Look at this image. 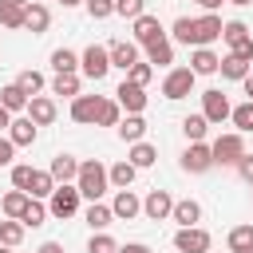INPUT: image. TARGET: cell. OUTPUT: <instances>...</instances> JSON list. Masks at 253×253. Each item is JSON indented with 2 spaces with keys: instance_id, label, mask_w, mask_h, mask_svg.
Returning <instances> with one entry per match:
<instances>
[{
  "instance_id": "cell-54",
  "label": "cell",
  "mask_w": 253,
  "mask_h": 253,
  "mask_svg": "<svg viewBox=\"0 0 253 253\" xmlns=\"http://www.w3.org/2000/svg\"><path fill=\"white\" fill-rule=\"evenodd\" d=\"M241 87H245V95H249V99H253V71H249V75H245V79H241Z\"/></svg>"
},
{
  "instance_id": "cell-10",
  "label": "cell",
  "mask_w": 253,
  "mask_h": 253,
  "mask_svg": "<svg viewBox=\"0 0 253 253\" xmlns=\"http://www.w3.org/2000/svg\"><path fill=\"white\" fill-rule=\"evenodd\" d=\"M99 107H103L99 95H75V99H71V123H79V126H95Z\"/></svg>"
},
{
  "instance_id": "cell-24",
  "label": "cell",
  "mask_w": 253,
  "mask_h": 253,
  "mask_svg": "<svg viewBox=\"0 0 253 253\" xmlns=\"http://www.w3.org/2000/svg\"><path fill=\"white\" fill-rule=\"evenodd\" d=\"M107 174H111V186L115 190H126L134 178H138V166L130 162V158H123V162H115V166H107Z\"/></svg>"
},
{
  "instance_id": "cell-50",
  "label": "cell",
  "mask_w": 253,
  "mask_h": 253,
  "mask_svg": "<svg viewBox=\"0 0 253 253\" xmlns=\"http://www.w3.org/2000/svg\"><path fill=\"white\" fill-rule=\"evenodd\" d=\"M119 253H150V245H142V241H126V245H119Z\"/></svg>"
},
{
  "instance_id": "cell-5",
  "label": "cell",
  "mask_w": 253,
  "mask_h": 253,
  "mask_svg": "<svg viewBox=\"0 0 253 253\" xmlns=\"http://www.w3.org/2000/svg\"><path fill=\"white\" fill-rule=\"evenodd\" d=\"M79 71L87 75V79H107V71H111V51L103 47V43H91V47H83V55H79Z\"/></svg>"
},
{
  "instance_id": "cell-20",
  "label": "cell",
  "mask_w": 253,
  "mask_h": 253,
  "mask_svg": "<svg viewBox=\"0 0 253 253\" xmlns=\"http://www.w3.org/2000/svg\"><path fill=\"white\" fill-rule=\"evenodd\" d=\"M47 170H51L55 182H75V178H79V158H75V154H55Z\"/></svg>"
},
{
  "instance_id": "cell-43",
  "label": "cell",
  "mask_w": 253,
  "mask_h": 253,
  "mask_svg": "<svg viewBox=\"0 0 253 253\" xmlns=\"http://www.w3.org/2000/svg\"><path fill=\"white\" fill-rule=\"evenodd\" d=\"M245 36H253L249 24H241V20H225V28H221V40H225V43H237V40H245Z\"/></svg>"
},
{
  "instance_id": "cell-39",
  "label": "cell",
  "mask_w": 253,
  "mask_h": 253,
  "mask_svg": "<svg viewBox=\"0 0 253 253\" xmlns=\"http://www.w3.org/2000/svg\"><path fill=\"white\" fill-rule=\"evenodd\" d=\"M229 119H233V126H237L241 134H253V99H245L241 107H233Z\"/></svg>"
},
{
  "instance_id": "cell-9",
  "label": "cell",
  "mask_w": 253,
  "mask_h": 253,
  "mask_svg": "<svg viewBox=\"0 0 253 253\" xmlns=\"http://www.w3.org/2000/svg\"><path fill=\"white\" fill-rule=\"evenodd\" d=\"M115 99H119V107H123L126 115H142V111H146V87H138V83H130V79L119 83Z\"/></svg>"
},
{
  "instance_id": "cell-48",
  "label": "cell",
  "mask_w": 253,
  "mask_h": 253,
  "mask_svg": "<svg viewBox=\"0 0 253 253\" xmlns=\"http://www.w3.org/2000/svg\"><path fill=\"white\" fill-rule=\"evenodd\" d=\"M12 158H16V142L8 134H0V166H12Z\"/></svg>"
},
{
  "instance_id": "cell-30",
  "label": "cell",
  "mask_w": 253,
  "mask_h": 253,
  "mask_svg": "<svg viewBox=\"0 0 253 253\" xmlns=\"http://www.w3.org/2000/svg\"><path fill=\"white\" fill-rule=\"evenodd\" d=\"M51 95H63V99L83 95V91H79V71H59V75L51 79Z\"/></svg>"
},
{
  "instance_id": "cell-18",
  "label": "cell",
  "mask_w": 253,
  "mask_h": 253,
  "mask_svg": "<svg viewBox=\"0 0 253 253\" xmlns=\"http://www.w3.org/2000/svg\"><path fill=\"white\" fill-rule=\"evenodd\" d=\"M190 67H194V75H217V67H221V55H217V51H210V47H194V55H190Z\"/></svg>"
},
{
  "instance_id": "cell-14",
  "label": "cell",
  "mask_w": 253,
  "mask_h": 253,
  "mask_svg": "<svg viewBox=\"0 0 253 253\" xmlns=\"http://www.w3.org/2000/svg\"><path fill=\"white\" fill-rule=\"evenodd\" d=\"M111 210H115V221H134V217L142 213V198H138V194L126 186V190H119V194H115Z\"/></svg>"
},
{
  "instance_id": "cell-51",
  "label": "cell",
  "mask_w": 253,
  "mask_h": 253,
  "mask_svg": "<svg viewBox=\"0 0 253 253\" xmlns=\"http://www.w3.org/2000/svg\"><path fill=\"white\" fill-rule=\"evenodd\" d=\"M8 126H12V111L0 103V134H8Z\"/></svg>"
},
{
  "instance_id": "cell-29",
  "label": "cell",
  "mask_w": 253,
  "mask_h": 253,
  "mask_svg": "<svg viewBox=\"0 0 253 253\" xmlns=\"http://www.w3.org/2000/svg\"><path fill=\"white\" fill-rule=\"evenodd\" d=\"M217 71H221V79L241 83V79L249 75V59H241V55H233V51H229V55H221V67H217Z\"/></svg>"
},
{
  "instance_id": "cell-7",
  "label": "cell",
  "mask_w": 253,
  "mask_h": 253,
  "mask_svg": "<svg viewBox=\"0 0 253 253\" xmlns=\"http://www.w3.org/2000/svg\"><path fill=\"white\" fill-rule=\"evenodd\" d=\"M221 28H225V20H221L217 12H206V16H198V20H194L190 47H210L213 40H221Z\"/></svg>"
},
{
  "instance_id": "cell-42",
  "label": "cell",
  "mask_w": 253,
  "mask_h": 253,
  "mask_svg": "<svg viewBox=\"0 0 253 253\" xmlns=\"http://www.w3.org/2000/svg\"><path fill=\"white\" fill-rule=\"evenodd\" d=\"M146 12V0H115V16H123V20H138Z\"/></svg>"
},
{
  "instance_id": "cell-37",
  "label": "cell",
  "mask_w": 253,
  "mask_h": 253,
  "mask_svg": "<svg viewBox=\"0 0 253 253\" xmlns=\"http://www.w3.org/2000/svg\"><path fill=\"white\" fill-rule=\"evenodd\" d=\"M51 67H55V75H59V71H79V55H75L71 47H55V51H51Z\"/></svg>"
},
{
  "instance_id": "cell-44",
  "label": "cell",
  "mask_w": 253,
  "mask_h": 253,
  "mask_svg": "<svg viewBox=\"0 0 253 253\" xmlns=\"http://www.w3.org/2000/svg\"><path fill=\"white\" fill-rule=\"evenodd\" d=\"M83 8H87L91 20H107V16H115V0H83Z\"/></svg>"
},
{
  "instance_id": "cell-16",
  "label": "cell",
  "mask_w": 253,
  "mask_h": 253,
  "mask_svg": "<svg viewBox=\"0 0 253 253\" xmlns=\"http://www.w3.org/2000/svg\"><path fill=\"white\" fill-rule=\"evenodd\" d=\"M55 99H47V95H32V103H28V119L36 123V126H51L55 123Z\"/></svg>"
},
{
  "instance_id": "cell-6",
  "label": "cell",
  "mask_w": 253,
  "mask_h": 253,
  "mask_svg": "<svg viewBox=\"0 0 253 253\" xmlns=\"http://www.w3.org/2000/svg\"><path fill=\"white\" fill-rule=\"evenodd\" d=\"M210 245H213V237L202 225H178V233H174V249L178 253H210Z\"/></svg>"
},
{
  "instance_id": "cell-55",
  "label": "cell",
  "mask_w": 253,
  "mask_h": 253,
  "mask_svg": "<svg viewBox=\"0 0 253 253\" xmlns=\"http://www.w3.org/2000/svg\"><path fill=\"white\" fill-rule=\"evenodd\" d=\"M225 4H237V8H245V4H253V0H225Z\"/></svg>"
},
{
  "instance_id": "cell-47",
  "label": "cell",
  "mask_w": 253,
  "mask_h": 253,
  "mask_svg": "<svg viewBox=\"0 0 253 253\" xmlns=\"http://www.w3.org/2000/svg\"><path fill=\"white\" fill-rule=\"evenodd\" d=\"M32 170H36V166H28V162H12V186H16V190H28Z\"/></svg>"
},
{
  "instance_id": "cell-56",
  "label": "cell",
  "mask_w": 253,
  "mask_h": 253,
  "mask_svg": "<svg viewBox=\"0 0 253 253\" xmlns=\"http://www.w3.org/2000/svg\"><path fill=\"white\" fill-rule=\"evenodd\" d=\"M59 4H63V8H75V4H83V0H59Z\"/></svg>"
},
{
  "instance_id": "cell-46",
  "label": "cell",
  "mask_w": 253,
  "mask_h": 253,
  "mask_svg": "<svg viewBox=\"0 0 253 253\" xmlns=\"http://www.w3.org/2000/svg\"><path fill=\"white\" fill-rule=\"evenodd\" d=\"M126 79H130V83H138V87H146V83L154 79V63H142V59H138V63L126 71Z\"/></svg>"
},
{
  "instance_id": "cell-4",
  "label": "cell",
  "mask_w": 253,
  "mask_h": 253,
  "mask_svg": "<svg viewBox=\"0 0 253 253\" xmlns=\"http://www.w3.org/2000/svg\"><path fill=\"white\" fill-rule=\"evenodd\" d=\"M194 83H198L194 67H170V71H166V79H162V95H166L170 103H178V99L194 95Z\"/></svg>"
},
{
  "instance_id": "cell-25",
  "label": "cell",
  "mask_w": 253,
  "mask_h": 253,
  "mask_svg": "<svg viewBox=\"0 0 253 253\" xmlns=\"http://www.w3.org/2000/svg\"><path fill=\"white\" fill-rule=\"evenodd\" d=\"M28 202H32V194H28V190H16V186H12V190L4 194V202H0V213H4V217H20V213L28 210Z\"/></svg>"
},
{
  "instance_id": "cell-41",
  "label": "cell",
  "mask_w": 253,
  "mask_h": 253,
  "mask_svg": "<svg viewBox=\"0 0 253 253\" xmlns=\"http://www.w3.org/2000/svg\"><path fill=\"white\" fill-rule=\"evenodd\" d=\"M16 83H20V87H24L28 95H40V91H43V75H40L36 67H28V71H20V75H16Z\"/></svg>"
},
{
  "instance_id": "cell-31",
  "label": "cell",
  "mask_w": 253,
  "mask_h": 253,
  "mask_svg": "<svg viewBox=\"0 0 253 253\" xmlns=\"http://www.w3.org/2000/svg\"><path fill=\"white\" fill-rule=\"evenodd\" d=\"M178 225H198L202 221V206L194 202V198H182V202H174V213H170Z\"/></svg>"
},
{
  "instance_id": "cell-38",
  "label": "cell",
  "mask_w": 253,
  "mask_h": 253,
  "mask_svg": "<svg viewBox=\"0 0 253 253\" xmlns=\"http://www.w3.org/2000/svg\"><path fill=\"white\" fill-rule=\"evenodd\" d=\"M119 119H123V107H119V99H103L95 126H119Z\"/></svg>"
},
{
  "instance_id": "cell-12",
  "label": "cell",
  "mask_w": 253,
  "mask_h": 253,
  "mask_svg": "<svg viewBox=\"0 0 253 253\" xmlns=\"http://www.w3.org/2000/svg\"><path fill=\"white\" fill-rule=\"evenodd\" d=\"M142 213H146L150 221H166V217L174 213V198H170V190H150V194L142 198Z\"/></svg>"
},
{
  "instance_id": "cell-26",
  "label": "cell",
  "mask_w": 253,
  "mask_h": 253,
  "mask_svg": "<svg viewBox=\"0 0 253 253\" xmlns=\"http://www.w3.org/2000/svg\"><path fill=\"white\" fill-rule=\"evenodd\" d=\"M83 221L99 233V229H107V225L115 221V210H111V206H103V202H91V206L83 210Z\"/></svg>"
},
{
  "instance_id": "cell-27",
  "label": "cell",
  "mask_w": 253,
  "mask_h": 253,
  "mask_svg": "<svg viewBox=\"0 0 253 253\" xmlns=\"http://www.w3.org/2000/svg\"><path fill=\"white\" fill-rule=\"evenodd\" d=\"M24 233H28V225H24L20 217H0V245L16 249V245L24 241Z\"/></svg>"
},
{
  "instance_id": "cell-49",
  "label": "cell",
  "mask_w": 253,
  "mask_h": 253,
  "mask_svg": "<svg viewBox=\"0 0 253 253\" xmlns=\"http://www.w3.org/2000/svg\"><path fill=\"white\" fill-rule=\"evenodd\" d=\"M233 170L241 174V182H249V186H253V154H245V158H241V162H237Z\"/></svg>"
},
{
  "instance_id": "cell-22",
  "label": "cell",
  "mask_w": 253,
  "mask_h": 253,
  "mask_svg": "<svg viewBox=\"0 0 253 253\" xmlns=\"http://www.w3.org/2000/svg\"><path fill=\"white\" fill-rule=\"evenodd\" d=\"M146 63H154V67H170L174 63V40H154V43H146Z\"/></svg>"
},
{
  "instance_id": "cell-45",
  "label": "cell",
  "mask_w": 253,
  "mask_h": 253,
  "mask_svg": "<svg viewBox=\"0 0 253 253\" xmlns=\"http://www.w3.org/2000/svg\"><path fill=\"white\" fill-rule=\"evenodd\" d=\"M170 36H174L178 43H190V36H194V16H178L174 28H170Z\"/></svg>"
},
{
  "instance_id": "cell-34",
  "label": "cell",
  "mask_w": 253,
  "mask_h": 253,
  "mask_svg": "<svg viewBox=\"0 0 253 253\" xmlns=\"http://www.w3.org/2000/svg\"><path fill=\"white\" fill-rule=\"evenodd\" d=\"M225 241H229V253H253V225H233Z\"/></svg>"
},
{
  "instance_id": "cell-33",
  "label": "cell",
  "mask_w": 253,
  "mask_h": 253,
  "mask_svg": "<svg viewBox=\"0 0 253 253\" xmlns=\"http://www.w3.org/2000/svg\"><path fill=\"white\" fill-rule=\"evenodd\" d=\"M59 182L51 178V170H32V182H28V194L32 198H51V190H55Z\"/></svg>"
},
{
  "instance_id": "cell-40",
  "label": "cell",
  "mask_w": 253,
  "mask_h": 253,
  "mask_svg": "<svg viewBox=\"0 0 253 253\" xmlns=\"http://www.w3.org/2000/svg\"><path fill=\"white\" fill-rule=\"evenodd\" d=\"M87 253H119V241H115L107 229H99V233H91V241H87Z\"/></svg>"
},
{
  "instance_id": "cell-21",
  "label": "cell",
  "mask_w": 253,
  "mask_h": 253,
  "mask_svg": "<svg viewBox=\"0 0 253 253\" xmlns=\"http://www.w3.org/2000/svg\"><path fill=\"white\" fill-rule=\"evenodd\" d=\"M28 20V4H16V0H0V24L8 32H20Z\"/></svg>"
},
{
  "instance_id": "cell-53",
  "label": "cell",
  "mask_w": 253,
  "mask_h": 253,
  "mask_svg": "<svg viewBox=\"0 0 253 253\" xmlns=\"http://www.w3.org/2000/svg\"><path fill=\"white\" fill-rule=\"evenodd\" d=\"M198 4H202V8H206V12H217V8H221V4H225V0H198Z\"/></svg>"
},
{
  "instance_id": "cell-17",
  "label": "cell",
  "mask_w": 253,
  "mask_h": 253,
  "mask_svg": "<svg viewBox=\"0 0 253 253\" xmlns=\"http://www.w3.org/2000/svg\"><path fill=\"white\" fill-rule=\"evenodd\" d=\"M115 134H119L126 146H130V142H142V138H146V119H142V115H126V119H119Z\"/></svg>"
},
{
  "instance_id": "cell-28",
  "label": "cell",
  "mask_w": 253,
  "mask_h": 253,
  "mask_svg": "<svg viewBox=\"0 0 253 253\" xmlns=\"http://www.w3.org/2000/svg\"><path fill=\"white\" fill-rule=\"evenodd\" d=\"M47 24H51V12H47L43 4H36V0H32V4H28V20H24V28H28L32 36H43V32H47Z\"/></svg>"
},
{
  "instance_id": "cell-8",
  "label": "cell",
  "mask_w": 253,
  "mask_h": 253,
  "mask_svg": "<svg viewBox=\"0 0 253 253\" xmlns=\"http://www.w3.org/2000/svg\"><path fill=\"white\" fill-rule=\"evenodd\" d=\"M182 170H186V174H206V170H213V150H210V142H190V146L182 150Z\"/></svg>"
},
{
  "instance_id": "cell-36",
  "label": "cell",
  "mask_w": 253,
  "mask_h": 253,
  "mask_svg": "<svg viewBox=\"0 0 253 253\" xmlns=\"http://www.w3.org/2000/svg\"><path fill=\"white\" fill-rule=\"evenodd\" d=\"M20 221H24L28 229L43 225V221H47V206H43V198H32V202H28V210L20 213Z\"/></svg>"
},
{
  "instance_id": "cell-52",
  "label": "cell",
  "mask_w": 253,
  "mask_h": 253,
  "mask_svg": "<svg viewBox=\"0 0 253 253\" xmlns=\"http://www.w3.org/2000/svg\"><path fill=\"white\" fill-rule=\"evenodd\" d=\"M36 253H63V245H59V241H43Z\"/></svg>"
},
{
  "instance_id": "cell-23",
  "label": "cell",
  "mask_w": 253,
  "mask_h": 253,
  "mask_svg": "<svg viewBox=\"0 0 253 253\" xmlns=\"http://www.w3.org/2000/svg\"><path fill=\"white\" fill-rule=\"evenodd\" d=\"M0 103L12 111V115H20V111H28V103H32V95L20 87V83H8V87H0Z\"/></svg>"
},
{
  "instance_id": "cell-32",
  "label": "cell",
  "mask_w": 253,
  "mask_h": 253,
  "mask_svg": "<svg viewBox=\"0 0 253 253\" xmlns=\"http://www.w3.org/2000/svg\"><path fill=\"white\" fill-rule=\"evenodd\" d=\"M206 130H210V119H206V115H186V119H182L186 142H206Z\"/></svg>"
},
{
  "instance_id": "cell-3",
  "label": "cell",
  "mask_w": 253,
  "mask_h": 253,
  "mask_svg": "<svg viewBox=\"0 0 253 253\" xmlns=\"http://www.w3.org/2000/svg\"><path fill=\"white\" fill-rule=\"evenodd\" d=\"M79 202H83L79 186H75V182H59V186L51 190V198H47V213L59 217V221H67V217L79 213Z\"/></svg>"
},
{
  "instance_id": "cell-19",
  "label": "cell",
  "mask_w": 253,
  "mask_h": 253,
  "mask_svg": "<svg viewBox=\"0 0 253 253\" xmlns=\"http://www.w3.org/2000/svg\"><path fill=\"white\" fill-rule=\"evenodd\" d=\"M36 134H40V126H36L28 115H24V119H12V126H8V138L16 142V150H20V146H32Z\"/></svg>"
},
{
  "instance_id": "cell-58",
  "label": "cell",
  "mask_w": 253,
  "mask_h": 253,
  "mask_svg": "<svg viewBox=\"0 0 253 253\" xmlns=\"http://www.w3.org/2000/svg\"><path fill=\"white\" fill-rule=\"evenodd\" d=\"M16 4H32V0H16Z\"/></svg>"
},
{
  "instance_id": "cell-35",
  "label": "cell",
  "mask_w": 253,
  "mask_h": 253,
  "mask_svg": "<svg viewBox=\"0 0 253 253\" xmlns=\"http://www.w3.org/2000/svg\"><path fill=\"white\" fill-rule=\"evenodd\" d=\"M126 158H130L138 170H146V166H154V162H158V150L142 138V142H130V154H126Z\"/></svg>"
},
{
  "instance_id": "cell-1",
  "label": "cell",
  "mask_w": 253,
  "mask_h": 253,
  "mask_svg": "<svg viewBox=\"0 0 253 253\" xmlns=\"http://www.w3.org/2000/svg\"><path fill=\"white\" fill-rule=\"evenodd\" d=\"M75 186H79V194H83L87 202H99V198L107 194V186H111V174H107V166H103L99 158H87V162H79Z\"/></svg>"
},
{
  "instance_id": "cell-2",
  "label": "cell",
  "mask_w": 253,
  "mask_h": 253,
  "mask_svg": "<svg viewBox=\"0 0 253 253\" xmlns=\"http://www.w3.org/2000/svg\"><path fill=\"white\" fill-rule=\"evenodd\" d=\"M210 150H213V166H237L249 150H245V134L241 130H229V134H217L213 142H210Z\"/></svg>"
},
{
  "instance_id": "cell-57",
  "label": "cell",
  "mask_w": 253,
  "mask_h": 253,
  "mask_svg": "<svg viewBox=\"0 0 253 253\" xmlns=\"http://www.w3.org/2000/svg\"><path fill=\"white\" fill-rule=\"evenodd\" d=\"M0 253H12V249H8V245H0Z\"/></svg>"
},
{
  "instance_id": "cell-13",
  "label": "cell",
  "mask_w": 253,
  "mask_h": 253,
  "mask_svg": "<svg viewBox=\"0 0 253 253\" xmlns=\"http://www.w3.org/2000/svg\"><path fill=\"white\" fill-rule=\"evenodd\" d=\"M130 28H134V43L138 47H146V43H154V40L166 36V28L158 24V16H150V12H142L138 20H130Z\"/></svg>"
},
{
  "instance_id": "cell-15",
  "label": "cell",
  "mask_w": 253,
  "mask_h": 253,
  "mask_svg": "<svg viewBox=\"0 0 253 253\" xmlns=\"http://www.w3.org/2000/svg\"><path fill=\"white\" fill-rule=\"evenodd\" d=\"M107 51H111V67H119V71H130L138 63V43L134 40H115V43H107Z\"/></svg>"
},
{
  "instance_id": "cell-11",
  "label": "cell",
  "mask_w": 253,
  "mask_h": 253,
  "mask_svg": "<svg viewBox=\"0 0 253 253\" xmlns=\"http://www.w3.org/2000/svg\"><path fill=\"white\" fill-rule=\"evenodd\" d=\"M202 115H206L210 123H225V119L233 115V107H229V99H225L217 87H210V91H202Z\"/></svg>"
}]
</instances>
